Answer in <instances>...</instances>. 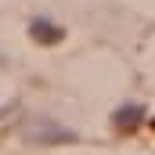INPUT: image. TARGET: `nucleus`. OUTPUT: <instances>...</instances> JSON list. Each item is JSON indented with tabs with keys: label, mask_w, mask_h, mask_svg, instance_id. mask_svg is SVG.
Listing matches in <instances>:
<instances>
[{
	"label": "nucleus",
	"mask_w": 155,
	"mask_h": 155,
	"mask_svg": "<svg viewBox=\"0 0 155 155\" xmlns=\"http://www.w3.org/2000/svg\"><path fill=\"white\" fill-rule=\"evenodd\" d=\"M112 123H116V130H137V126L144 123V105H137V101H126L123 108H116Z\"/></svg>",
	"instance_id": "obj_3"
},
{
	"label": "nucleus",
	"mask_w": 155,
	"mask_h": 155,
	"mask_svg": "<svg viewBox=\"0 0 155 155\" xmlns=\"http://www.w3.org/2000/svg\"><path fill=\"white\" fill-rule=\"evenodd\" d=\"M25 137L29 141H36V144H58V141H76V130H69V126H61V123H54V119H29L25 123Z\"/></svg>",
	"instance_id": "obj_1"
},
{
	"label": "nucleus",
	"mask_w": 155,
	"mask_h": 155,
	"mask_svg": "<svg viewBox=\"0 0 155 155\" xmlns=\"http://www.w3.org/2000/svg\"><path fill=\"white\" fill-rule=\"evenodd\" d=\"M0 61H4V58H0Z\"/></svg>",
	"instance_id": "obj_4"
},
{
	"label": "nucleus",
	"mask_w": 155,
	"mask_h": 155,
	"mask_svg": "<svg viewBox=\"0 0 155 155\" xmlns=\"http://www.w3.org/2000/svg\"><path fill=\"white\" fill-rule=\"evenodd\" d=\"M29 36L36 40V43H47V47H51V43H58V40L65 36V33H61V25H54L51 18H43V15H36V18L29 22Z\"/></svg>",
	"instance_id": "obj_2"
}]
</instances>
